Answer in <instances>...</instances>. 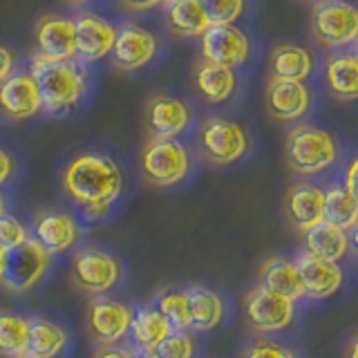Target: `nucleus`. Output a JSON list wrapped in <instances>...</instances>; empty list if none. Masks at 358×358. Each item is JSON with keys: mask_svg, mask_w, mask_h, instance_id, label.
Here are the masks:
<instances>
[{"mask_svg": "<svg viewBox=\"0 0 358 358\" xmlns=\"http://www.w3.org/2000/svg\"><path fill=\"white\" fill-rule=\"evenodd\" d=\"M347 238H350V251L358 257V224L347 231Z\"/></svg>", "mask_w": 358, "mask_h": 358, "instance_id": "79ce46f5", "label": "nucleus"}, {"mask_svg": "<svg viewBox=\"0 0 358 358\" xmlns=\"http://www.w3.org/2000/svg\"><path fill=\"white\" fill-rule=\"evenodd\" d=\"M345 358H358V336L347 345V352H345Z\"/></svg>", "mask_w": 358, "mask_h": 358, "instance_id": "37998d69", "label": "nucleus"}, {"mask_svg": "<svg viewBox=\"0 0 358 358\" xmlns=\"http://www.w3.org/2000/svg\"><path fill=\"white\" fill-rule=\"evenodd\" d=\"M134 309L119 298L94 296L85 307V327L96 347H115L128 338Z\"/></svg>", "mask_w": 358, "mask_h": 358, "instance_id": "6e6552de", "label": "nucleus"}, {"mask_svg": "<svg viewBox=\"0 0 358 358\" xmlns=\"http://www.w3.org/2000/svg\"><path fill=\"white\" fill-rule=\"evenodd\" d=\"M43 112V96L36 78L29 70L14 72L5 83H0V117L20 123L34 119Z\"/></svg>", "mask_w": 358, "mask_h": 358, "instance_id": "2eb2a0df", "label": "nucleus"}, {"mask_svg": "<svg viewBox=\"0 0 358 358\" xmlns=\"http://www.w3.org/2000/svg\"><path fill=\"white\" fill-rule=\"evenodd\" d=\"M36 52L45 59L67 61L76 59V31L74 20L63 14H45L34 25Z\"/></svg>", "mask_w": 358, "mask_h": 358, "instance_id": "f3484780", "label": "nucleus"}, {"mask_svg": "<svg viewBox=\"0 0 358 358\" xmlns=\"http://www.w3.org/2000/svg\"><path fill=\"white\" fill-rule=\"evenodd\" d=\"M285 210L287 217L294 227L305 233L311 227H316L318 222H322L324 213V190L318 188L316 184H296L291 186L285 199Z\"/></svg>", "mask_w": 358, "mask_h": 358, "instance_id": "aec40b11", "label": "nucleus"}, {"mask_svg": "<svg viewBox=\"0 0 358 358\" xmlns=\"http://www.w3.org/2000/svg\"><path fill=\"white\" fill-rule=\"evenodd\" d=\"M260 285L294 302L305 298V285H302L298 264L287 257H268L260 268Z\"/></svg>", "mask_w": 358, "mask_h": 358, "instance_id": "5701e85b", "label": "nucleus"}, {"mask_svg": "<svg viewBox=\"0 0 358 358\" xmlns=\"http://www.w3.org/2000/svg\"><path fill=\"white\" fill-rule=\"evenodd\" d=\"M171 3H179V0H166V5H171Z\"/></svg>", "mask_w": 358, "mask_h": 358, "instance_id": "09e8293b", "label": "nucleus"}, {"mask_svg": "<svg viewBox=\"0 0 358 358\" xmlns=\"http://www.w3.org/2000/svg\"><path fill=\"white\" fill-rule=\"evenodd\" d=\"M61 184L85 222L106 220L123 195V173L106 152H81L63 168Z\"/></svg>", "mask_w": 358, "mask_h": 358, "instance_id": "f257e3e1", "label": "nucleus"}, {"mask_svg": "<svg viewBox=\"0 0 358 358\" xmlns=\"http://www.w3.org/2000/svg\"><path fill=\"white\" fill-rule=\"evenodd\" d=\"M210 25H235L244 14L246 0H199Z\"/></svg>", "mask_w": 358, "mask_h": 358, "instance_id": "72a5a7b5", "label": "nucleus"}, {"mask_svg": "<svg viewBox=\"0 0 358 358\" xmlns=\"http://www.w3.org/2000/svg\"><path fill=\"white\" fill-rule=\"evenodd\" d=\"M199 52L204 61L235 70L251 59V41L238 25H210L199 38Z\"/></svg>", "mask_w": 358, "mask_h": 358, "instance_id": "4468645a", "label": "nucleus"}, {"mask_svg": "<svg viewBox=\"0 0 358 358\" xmlns=\"http://www.w3.org/2000/svg\"><path fill=\"white\" fill-rule=\"evenodd\" d=\"M70 5L74 7H83V5H90V3H96V0H67Z\"/></svg>", "mask_w": 358, "mask_h": 358, "instance_id": "49530a36", "label": "nucleus"}, {"mask_svg": "<svg viewBox=\"0 0 358 358\" xmlns=\"http://www.w3.org/2000/svg\"><path fill=\"white\" fill-rule=\"evenodd\" d=\"M305 235V249L311 255L322 257V260L329 262H341L345 253L350 251V238H347V231L334 227L329 222H318L316 227H311L309 231L302 233Z\"/></svg>", "mask_w": 358, "mask_h": 358, "instance_id": "a878e982", "label": "nucleus"}, {"mask_svg": "<svg viewBox=\"0 0 358 358\" xmlns=\"http://www.w3.org/2000/svg\"><path fill=\"white\" fill-rule=\"evenodd\" d=\"M244 316L257 334H275L294 322L296 302L257 285L244 298Z\"/></svg>", "mask_w": 358, "mask_h": 358, "instance_id": "9b49d317", "label": "nucleus"}, {"mask_svg": "<svg viewBox=\"0 0 358 358\" xmlns=\"http://www.w3.org/2000/svg\"><path fill=\"white\" fill-rule=\"evenodd\" d=\"M22 358H34V356H22Z\"/></svg>", "mask_w": 358, "mask_h": 358, "instance_id": "8fccbe9b", "label": "nucleus"}, {"mask_svg": "<svg viewBox=\"0 0 358 358\" xmlns=\"http://www.w3.org/2000/svg\"><path fill=\"white\" fill-rule=\"evenodd\" d=\"M72 20L76 31V61L90 65L108 59L117 41V27L96 11L87 9L76 11Z\"/></svg>", "mask_w": 358, "mask_h": 358, "instance_id": "f8f14e48", "label": "nucleus"}, {"mask_svg": "<svg viewBox=\"0 0 358 358\" xmlns=\"http://www.w3.org/2000/svg\"><path fill=\"white\" fill-rule=\"evenodd\" d=\"M29 72L36 78L43 112L52 117H61L83 103L87 94V70L76 59L54 61L34 54L29 61Z\"/></svg>", "mask_w": 358, "mask_h": 358, "instance_id": "f03ea898", "label": "nucleus"}, {"mask_svg": "<svg viewBox=\"0 0 358 358\" xmlns=\"http://www.w3.org/2000/svg\"><path fill=\"white\" fill-rule=\"evenodd\" d=\"M5 268H7V251L0 249V282H3V278H5Z\"/></svg>", "mask_w": 358, "mask_h": 358, "instance_id": "c03bdc74", "label": "nucleus"}, {"mask_svg": "<svg viewBox=\"0 0 358 358\" xmlns=\"http://www.w3.org/2000/svg\"><path fill=\"white\" fill-rule=\"evenodd\" d=\"M70 345V331L52 318H29V354L34 358H59Z\"/></svg>", "mask_w": 358, "mask_h": 358, "instance_id": "393cba45", "label": "nucleus"}, {"mask_svg": "<svg viewBox=\"0 0 358 358\" xmlns=\"http://www.w3.org/2000/svg\"><path fill=\"white\" fill-rule=\"evenodd\" d=\"M14 72H16V54L7 45L0 43V83H5Z\"/></svg>", "mask_w": 358, "mask_h": 358, "instance_id": "e433bc0d", "label": "nucleus"}, {"mask_svg": "<svg viewBox=\"0 0 358 358\" xmlns=\"http://www.w3.org/2000/svg\"><path fill=\"white\" fill-rule=\"evenodd\" d=\"M298 271L305 285V298L307 300H327L334 298L343 287V268L338 262H329L316 257L307 251H300L296 257Z\"/></svg>", "mask_w": 358, "mask_h": 358, "instance_id": "a211bd4d", "label": "nucleus"}, {"mask_svg": "<svg viewBox=\"0 0 358 358\" xmlns=\"http://www.w3.org/2000/svg\"><path fill=\"white\" fill-rule=\"evenodd\" d=\"M287 164L298 175H318L338 162V143L327 130L316 126H296L285 143Z\"/></svg>", "mask_w": 358, "mask_h": 358, "instance_id": "20e7f679", "label": "nucleus"}, {"mask_svg": "<svg viewBox=\"0 0 358 358\" xmlns=\"http://www.w3.org/2000/svg\"><path fill=\"white\" fill-rule=\"evenodd\" d=\"M155 307L162 316L171 322L173 329L188 331L190 329V305L186 289H164L155 298Z\"/></svg>", "mask_w": 358, "mask_h": 358, "instance_id": "2f4dec72", "label": "nucleus"}, {"mask_svg": "<svg viewBox=\"0 0 358 358\" xmlns=\"http://www.w3.org/2000/svg\"><path fill=\"white\" fill-rule=\"evenodd\" d=\"M193 171V155L179 139L150 137L139 152V173L155 188H173Z\"/></svg>", "mask_w": 358, "mask_h": 358, "instance_id": "7ed1b4c3", "label": "nucleus"}, {"mask_svg": "<svg viewBox=\"0 0 358 358\" xmlns=\"http://www.w3.org/2000/svg\"><path fill=\"white\" fill-rule=\"evenodd\" d=\"M52 257L43 246L29 238L22 246L7 253V268L3 285L9 294L22 296L29 294L34 287H38L43 282V278L50 273L52 268Z\"/></svg>", "mask_w": 358, "mask_h": 358, "instance_id": "1a4fd4ad", "label": "nucleus"}, {"mask_svg": "<svg viewBox=\"0 0 358 358\" xmlns=\"http://www.w3.org/2000/svg\"><path fill=\"white\" fill-rule=\"evenodd\" d=\"M238 87V78H235L233 67L217 65L199 59L195 65V90L199 96L210 106L227 103V101L235 94Z\"/></svg>", "mask_w": 358, "mask_h": 358, "instance_id": "412c9836", "label": "nucleus"}, {"mask_svg": "<svg viewBox=\"0 0 358 358\" xmlns=\"http://www.w3.org/2000/svg\"><path fill=\"white\" fill-rule=\"evenodd\" d=\"M343 186L350 190V195L354 197V201L358 204V157H354V159L350 162V166H347V171H345V184Z\"/></svg>", "mask_w": 358, "mask_h": 358, "instance_id": "a19ab883", "label": "nucleus"}, {"mask_svg": "<svg viewBox=\"0 0 358 358\" xmlns=\"http://www.w3.org/2000/svg\"><path fill=\"white\" fill-rule=\"evenodd\" d=\"M188 305H190V329L193 331H213L220 327V322L224 320V300L217 291H213L208 287L193 285L186 289Z\"/></svg>", "mask_w": 358, "mask_h": 358, "instance_id": "b1692460", "label": "nucleus"}, {"mask_svg": "<svg viewBox=\"0 0 358 358\" xmlns=\"http://www.w3.org/2000/svg\"><path fill=\"white\" fill-rule=\"evenodd\" d=\"M311 31L322 48H350L358 41V7L347 0H318L311 9Z\"/></svg>", "mask_w": 358, "mask_h": 358, "instance_id": "0eeeda50", "label": "nucleus"}, {"mask_svg": "<svg viewBox=\"0 0 358 358\" xmlns=\"http://www.w3.org/2000/svg\"><path fill=\"white\" fill-rule=\"evenodd\" d=\"M322 220L343 231H350L358 224V204L350 190L341 184H334L324 190V213Z\"/></svg>", "mask_w": 358, "mask_h": 358, "instance_id": "7c9ffc66", "label": "nucleus"}, {"mask_svg": "<svg viewBox=\"0 0 358 358\" xmlns=\"http://www.w3.org/2000/svg\"><path fill=\"white\" fill-rule=\"evenodd\" d=\"M171 331H173L171 322L157 311V307H141L134 311V316H132L128 338L134 352L141 356H150L155 347Z\"/></svg>", "mask_w": 358, "mask_h": 358, "instance_id": "4be33fe9", "label": "nucleus"}, {"mask_svg": "<svg viewBox=\"0 0 358 358\" xmlns=\"http://www.w3.org/2000/svg\"><path fill=\"white\" fill-rule=\"evenodd\" d=\"M197 341L193 334L173 329L145 358H195Z\"/></svg>", "mask_w": 358, "mask_h": 358, "instance_id": "473e14b6", "label": "nucleus"}, {"mask_svg": "<svg viewBox=\"0 0 358 358\" xmlns=\"http://www.w3.org/2000/svg\"><path fill=\"white\" fill-rule=\"evenodd\" d=\"M166 25L173 36L201 38V34L210 27V20L199 0H179V3L168 5Z\"/></svg>", "mask_w": 358, "mask_h": 358, "instance_id": "cd10ccee", "label": "nucleus"}, {"mask_svg": "<svg viewBox=\"0 0 358 358\" xmlns=\"http://www.w3.org/2000/svg\"><path fill=\"white\" fill-rule=\"evenodd\" d=\"M157 52H159L157 34L137 22H128L117 29V41L110 56L119 72H139L157 59Z\"/></svg>", "mask_w": 358, "mask_h": 358, "instance_id": "ddd939ff", "label": "nucleus"}, {"mask_svg": "<svg viewBox=\"0 0 358 358\" xmlns=\"http://www.w3.org/2000/svg\"><path fill=\"white\" fill-rule=\"evenodd\" d=\"M352 54L356 56V61H358V41H356V43L352 45Z\"/></svg>", "mask_w": 358, "mask_h": 358, "instance_id": "de8ad7c7", "label": "nucleus"}, {"mask_svg": "<svg viewBox=\"0 0 358 358\" xmlns=\"http://www.w3.org/2000/svg\"><path fill=\"white\" fill-rule=\"evenodd\" d=\"M324 81L334 99L356 101L358 99V61L352 52L331 54L324 65Z\"/></svg>", "mask_w": 358, "mask_h": 358, "instance_id": "bb28decb", "label": "nucleus"}, {"mask_svg": "<svg viewBox=\"0 0 358 358\" xmlns=\"http://www.w3.org/2000/svg\"><path fill=\"white\" fill-rule=\"evenodd\" d=\"M5 213H9V204H7V197L0 193V217H3Z\"/></svg>", "mask_w": 358, "mask_h": 358, "instance_id": "a18cd8bd", "label": "nucleus"}, {"mask_svg": "<svg viewBox=\"0 0 358 358\" xmlns=\"http://www.w3.org/2000/svg\"><path fill=\"white\" fill-rule=\"evenodd\" d=\"M150 137L179 139L193 123V110L184 99L173 94H155L143 110Z\"/></svg>", "mask_w": 358, "mask_h": 358, "instance_id": "dca6fc26", "label": "nucleus"}, {"mask_svg": "<svg viewBox=\"0 0 358 358\" xmlns=\"http://www.w3.org/2000/svg\"><path fill=\"white\" fill-rule=\"evenodd\" d=\"M29 354V318L0 309V358H22Z\"/></svg>", "mask_w": 358, "mask_h": 358, "instance_id": "c756f323", "label": "nucleus"}, {"mask_svg": "<svg viewBox=\"0 0 358 358\" xmlns=\"http://www.w3.org/2000/svg\"><path fill=\"white\" fill-rule=\"evenodd\" d=\"M201 157L213 166H231L249 150V134L238 121L227 117H208L197 132Z\"/></svg>", "mask_w": 358, "mask_h": 358, "instance_id": "423d86ee", "label": "nucleus"}, {"mask_svg": "<svg viewBox=\"0 0 358 358\" xmlns=\"http://www.w3.org/2000/svg\"><path fill=\"white\" fill-rule=\"evenodd\" d=\"M31 238L50 255H61L76 249L83 240V224L74 213L63 208L38 210L31 220Z\"/></svg>", "mask_w": 358, "mask_h": 358, "instance_id": "9d476101", "label": "nucleus"}, {"mask_svg": "<svg viewBox=\"0 0 358 358\" xmlns=\"http://www.w3.org/2000/svg\"><path fill=\"white\" fill-rule=\"evenodd\" d=\"M264 103L268 115L287 123L307 115L311 106V94L305 81H287V78L271 76L264 87Z\"/></svg>", "mask_w": 358, "mask_h": 358, "instance_id": "6ab92c4d", "label": "nucleus"}, {"mask_svg": "<svg viewBox=\"0 0 358 358\" xmlns=\"http://www.w3.org/2000/svg\"><path fill=\"white\" fill-rule=\"evenodd\" d=\"M268 72L273 78H287V81H305L313 72L311 54L294 43L275 45L268 56Z\"/></svg>", "mask_w": 358, "mask_h": 358, "instance_id": "c85d7f7f", "label": "nucleus"}, {"mask_svg": "<svg viewBox=\"0 0 358 358\" xmlns=\"http://www.w3.org/2000/svg\"><path fill=\"white\" fill-rule=\"evenodd\" d=\"M31 238V231L25 222L16 217L14 213H5L0 217V249L3 251H14L18 246H22Z\"/></svg>", "mask_w": 358, "mask_h": 358, "instance_id": "f704fd0d", "label": "nucleus"}, {"mask_svg": "<svg viewBox=\"0 0 358 358\" xmlns=\"http://www.w3.org/2000/svg\"><path fill=\"white\" fill-rule=\"evenodd\" d=\"M244 358H296V354L271 338H257L246 347Z\"/></svg>", "mask_w": 358, "mask_h": 358, "instance_id": "c9c22d12", "label": "nucleus"}, {"mask_svg": "<svg viewBox=\"0 0 358 358\" xmlns=\"http://www.w3.org/2000/svg\"><path fill=\"white\" fill-rule=\"evenodd\" d=\"M14 171H16L14 157H11V152H7L5 148H0V188L11 182Z\"/></svg>", "mask_w": 358, "mask_h": 358, "instance_id": "58836bf2", "label": "nucleus"}, {"mask_svg": "<svg viewBox=\"0 0 358 358\" xmlns=\"http://www.w3.org/2000/svg\"><path fill=\"white\" fill-rule=\"evenodd\" d=\"M119 5L128 11H134V14H145L159 5H166V0H119Z\"/></svg>", "mask_w": 358, "mask_h": 358, "instance_id": "ea45409f", "label": "nucleus"}, {"mask_svg": "<svg viewBox=\"0 0 358 358\" xmlns=\"http://www.w3.org/2000/svg\"><path fill=\"white\" fill-rule=\"evenodd\" d=\"M121 260L99 246H83L72 255L70 278L78 291L87 296H108L121 282Z\"/></svg>", "mask_w": 358, "mask_h": 358, "instance_id": "39448f33", "label": "nucleus"}, {"mask_svg": "<svg viewBox=\"0 0 358 358\" xmlns=\"http://www.w3.org/2000/svg\"><path fill=\"white\" fill-rule=\"evenodd\" d=\"M92 358H145V356L137 354V352L132 350V347L115 345V347H99L96 354Z\"/></svg>", "mask_w": 358, "mask_h": 358, "instance_id": "4c0bfd02", "label": "nucleus"}]
</instances>
